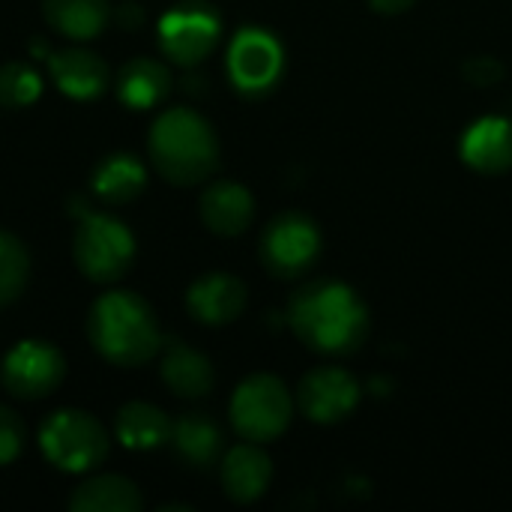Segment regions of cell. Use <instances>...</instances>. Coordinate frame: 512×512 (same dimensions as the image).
Returning <instances> with one entry per match:
<instances>
[{"mask_svg": "<svg viewBox=\"0 0 512 512\" xmlns=\"http://www.w3.org/2000/svg\"><path fill=\"white\" fill-rule=\"evenodd\" d=\"M39 450L63 474H87L99 468L111 450L105 426L78 408L54 411L39 426Z\"/></svg>", "mask_w": 512, "mask_h": 512, "instance_id": "obj_4", "label": "cell"}, {"mask_svg": "<svg viewBox=\"0 0 512 512\" xmlns=\"http://www.w3.org/2000/svg\"><path fill=\"white\" fill-rule=\"evenodd\" d=\"M231 426L243 441L270 444L294 417V399L276 375H249L231 396Z\"/></svg>", "mask_w": 512, "mask_h": 512, "instance_id": "obj_6", "label": "cell"}, {"mask_svg": "<svg viewBox=\"0 0 512 512\" xmlns=\"http://www.w3.org/2000/svg\"><path fill=\"white\" fill-rule=\"evenodd\" d=\"M462 75L474 87H495L498 81H504V63L492 54H477L462 63Z\"/></svg>", "mask_w": 512, "mask_h": 512, "instance_id": "obj_27", "label": "cell"}, {"mask_svg": "<svg viewBox=\"0 0 512 512\" xmlns=\"http://www.w3.org/2000/svg\"><path fill=\"white\" fill-rule=\"evenodd\" d=\"M117 21H120L123 27H138V24L144 21V9H141L138 3H123V6L117 9Z\"/></svg>", "mask_w": 512, "mask_h": 512, "instance_id": "obj_29", "label": "cell"}, {"mask_svg": "<svg viewBox=\"0 0 512 512\" xmlns=\"http://www.w3.org/2000/svg\"><path fill=\"white\" fill-rule=\"evenodd\" d=\"M153 168L174 186H195L219 168V138L207 117L192 108L162 111L147 135Z\"/></svg>", "mask_w": 512, "mask_h": 512, "instance_id": "obj_2", "label": "cell"}, {"mask_svg": "<svg viewBox=\"0 0 512 512\" xmlns=\"http://www.w3.org/2000/svg\"><path fill=\"white\" fill-rule=\"evenodd\" d=\"M201 222L219 234V237H237L243 234L255 219V198L243 183L234 180H216L201 195Z\"/></svg>", "mask_w": 512, "mask_h": 512, "instance_id": "obj_16", "label": "cell"}, {"mask_svg": "<svg viewBox=\"0 0 512 512\" xmlns=\"http://www.w3.org/2000/svg\"><path fill=\"white\" fill-rule=\"evenodd\" d=\"M42 96V78L30 63L9 60L0 66V105L27 108Z\"/></svg>", "mask_w": 512, "mask_h": 512, "instance_id": "obj_25", "label": "cell"}, {"mask_svg": "<svg viewBox=\"0 0 512 512\" xmlns=\"http://www.w3.org/2000/svg\"><path fill=\"white\" fill-rule=\"evenodd\" d=\"M288 327L318 354H354L369 336V309L345 282L321 279L303 285L288 303Z\"/></svg>", "mask_w": 512, "mask_h": 512, "instance_id": "obj_1", "label": "cell"}, {"mask_svg": "<svg viewBox=\"0 0 512 512\" xmlns=\"http://www.w3.org/2000/svg\"><path fill=\"white\" fill-rule=\"evenodd\" d=\"M66 378V360L60 348L42 339H24L18 342L0 366V384L9 396L36 402L51 396Z\"/></svg>", "mask_w": 512, "mask_h": 512, "instance_id": "obj_9", "label": "cell"}, {"mask_svg": "<svg viewBox=\"0 0 512 512\" xmlns=\"http://www.w3.org/2000/svg\"><path fill=\"white\" fill-rule=\"evenodd\" d=\"M117 99L132 108V111H144L159 105L168 90H171V72L162 60L156 57H132L120 66L117 72Z\"/></svg>", "mask_w": 512, "mask_h": 512, "instance_id": "obj_18", "label": "cell"}, {"mask_svg": "<svg viewBox=\"0 0 512 512\" xmlns=\"http://www.w3.org/2000/svg\"><path fill=\"white\" fill-rule=\"evenodd\" d=\"M72 255H75L78 270L90 282L111 285L120 276H126V270L132 267V261H135V237L120 219H114L108 213L87 210L81 216L78 231H75Z\"/></svg>", "mask_w": 512, "mask_h": 512, "instance_id": "obj_5", "label": "cell"}, {"mask_svg": "<svg viewBox=\"0 0 512 512\" xmlns=\"http://www.w3.org/2000/svg\"><path fill=\"white\" fill-rule=\"evenodd\" d=\"M222 18L204 0H180L159 18V48L177 66H198L216 48Z\"/></svg>", "mask_w": 512, "mask_h": 512, "instance_id": "obj_7", "label": "cell"}, {"mask_svg": "<svg viewBox=\"0 0 512 512\" xmlns=\"http://www.w3.org/2000/svg\"><path fill=\"white\" fill-rule=\"evenodd\" d=\"M228 78L231 84L246 93V96H258L267 93L279 75H282V45L270 30L261 27H243L231 45H228Z\"/></svg>", "mask_w": 512, "mask_h": 512, "instance_id": "obj_10", "label": "cell"}, {"mask_svg": "<svg viewBox=\"0 0 512 512\" xmlns=\"http://www.w3.org/2000/svg\"><path fill=\"white\" fill-rule=\"evenodd\" d=\"M27 279H30V255L24 243L15 234L0 231V309L12 306L21 297Z\"/></svg>", "mask_w": 512, "mask_h": 512, "instance_id": "obj_24", "label": "cell"}, {"mask_svg": "<svg viewBox=\"0 0 512 512\" xmlns=\"http://www.w3.org/2000/svg\"><path fill=\"white\" fill-rule=\"evenodd\" d=\"M171 447L183 465L207 471L222 459V429L207 414H183L171 426Z\"/></svg>", "mask_w": 512, "mask_h": 512, "instance_id": "obj_19", "label": "cell"}, {"mask_svg": "<svg viewBox=\"0 0 512 512\" xmlns=\"http://www.w3.org/2000/svg\"><path fill=\"white\" fill-rule=\"evenodd\" d=\"M162 381L180 399H204L213 390L216 375L213 363L201 351L183 342H171L162 357Z\"/></svg>", "mask_w": 512, "mask_h": 512, "instance_id": "obj_20", "label": "cell"}, {"mask_svg": "<svg viewBox=\"0 0 512 512\" xmlns=\"http://www.w3.org/2000/svg\"><path fill=\"white\" fill-rule=\"evenodd\" d=\"M189 315L204 327H225L246 309V285L231 273H207L186 291Z\"/></svg>", "mask_w": 512, "mask_h": 512, "instance_id": "obj_12", "label": "cell"}, {"mask_svg": "<svg viewBox=\"0 0 512 512\" xmlns=\"http://www.w3.org/2000/svg\"><path fill=\"white\" fill-rule=\"evenodd\" d=\"M171 420L162 408L150 405V402H126L120 411H117V420H114V429H117V441L126 447V450H138V453H147V450H156L162 444L171 441Z\"/></svg>", "mask_w": 512, "mask_h": 512, "instance_id": "obj_21", "label": "cell"}, {"mask_svg": "<svg viewBox=\"0 0 512 512\" xmlns=\"http://www.w3.org/2000/svg\"><path fill=\"white\" fill-rule=\"evenodd\" d=\"M147 186V168L138 156L117 150L96 162L90 174V189L105 204H129L135 201Z\"/></svg>", "mask_w": 512, "mask_h": 512, "instance_id": "obj_17", "label": "cell"}, {"mask_svg": "<svg viewBox=\"0 0 512 512\" xmlns=\"http://www.w3.org/2000/svg\"><path fill=\"white\" fill-rule=\"evenodd\" d=\"M42 15L60 36L87 42L96 39L111 21L108 0H42Z\"/></svg>", "mask_w": 512, "mask_h": 512, "instance_id": "obj_23", "label": "cell"}, {"mask_svg": "<svg viewBox=\"0 0 512 512\" xmlns=\"http://www.w3.org/2000/svg\"><path fill=\"white\" fill-rule=\"evenodd\" d=\"M360 402V384L351 372L339 366L312 369L297 387V408L306 420L318 426H333L345 420Z\"/></svg>", "mask_w": 512, "mask_h": 512, "instance_id": "obj_11", "label": "cell"}, {"mask_svg": "<svg viewBox=\"0 0 512 512\" xmlns=\"http://www.w3.org/2000/svg\"><path fill=\"white\" fill-rule=\"evenodd\" d=\"M21 450H24V423L12 408L0 405V468L12 465L21 456Z\"/></svg>", "mask_w": 512, "mask_h": 512, "instance_id": "obj_26", "label": "cell"}, {"mask_svg": "<svg viewBox=\"0 0 512 512\" xmlns=\"http://www.w3.org/2000/svg\"><path fill=\"white\" fill-rule=\"evenodd\" d=\"M219 477H222L225 495L234 504H252L267 492V486L273 480V465H270V456L258 444L246 441V444L231 447L222 456Z\"/></svg>", "mask_w": 512, "mask_h": 512, "instance_id": "obj_13", "label": "cell"}, {"mask_svg": "<svg viewBox=\"0 0 512 512\" xmlns=\"http://www.w3.org/2000/svg\"><path fill=\"white\" fill-rule=\"evenodd\" d=\"M462 159L480 174H504L512 168V120L480 117L459 141Z\"/></svg>", "mask_w": 512, "mask_h": 512, "instance_id": "obj_14", "label": "cell"}, {"mask_svg": "<svg viewBox=\"0 0 512 512\" xmlns=\"http://www.w3.org/2000/svg\"><path fill=\"white\" fill-rule=\"evenodd\" d=\"M417 0H369V6L378 12V15H402L414 6Z\"/></svg>", "mask_w": 512, "mask_h": 512, "instance_id": "obj_28", "label": "cell"}, {"mask_svg": "<svg viewBox=\"0 0 512 512\" xmlns=\"http://www.w3.org/2000/svg\"><path fill=\"white\" fill-rule=\"evenodd\" d=\"M48 69H51V78L60 87V93H66L69 99H78V102L102 96L111 84L108 63L87 48L54 51L48 57Z\"/></svg>", "mask_w": 512, "mask_h": 512, "instance_id": "obj_15", "label": "cell"}, {"mask_svg": "<svg viewBox=\"0 0 512 512\" xmlns=\"http://www.w3.org/2000/svg\"><path fill=\"white\" fill-rule=\"evenodd\" d=\"M141 504L138 486L120 474H96L84 480L66 501L72 512H135Z\"/></svg>", "mask_w": 512, "mask_h": 512, "instance_id": "obj_22", "label": "cell"}, {"mask_svg": "<svg viewBox=\"0 0 512 512\" xmlns=\"http://www.w3.org/2000/svg\"><path fill=\"white\" fill-rule=\"evenodd\" d=\"M87 336L102 360L123 369L150 363L162 348L150 303L132 291L102 294L87 315Z\"/></svg>", "mask_w": 512, "mask_h": 512, "instance_id": "obj_3", "label": "cell"}, {"mask_svg": "<svg viewBox=\"0 0 512 512\" xmlns=\"http://www.w3.org/2000/svg\"><path fill=\"white\" fill-rule=\"evenodd\" d=\"M261 264L279 279H297L321 258V228L312 216L288 210L267 222L261 234Z\"/></svg>", "mask_w": 512, "mask_h": 512, "instance_id": "obj_8", "label": "cell"}]
</instances>
